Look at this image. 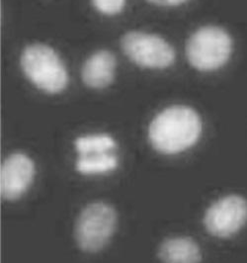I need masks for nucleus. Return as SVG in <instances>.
Segmentation results:
<instances>
[{
  "instance_id": "1",
  "label": "nucleus",
  "mask_w": 247,
  "mask_h": 263,
  "mask_svg": "<svg viewBox=\"0 0 247 263\" xmlns=\"http://www.w3.org/2000/svg\"><path fill=\"white\" fill-rule=\"evenodd\" d=\"M202 132V121L188 106H171L150 123L148 138L157 152L175 155L195 145Z\"/></svg>"
},
{
  "instance_id": "2",
  "label": "nucleus",
  "mask_w": 247,
  "mask_h": 263,
  "mask_svg": "<svg viewBox=\"0 0 247 263\" xmlns=\"http://www.w3.org/2000/svg\"><path fill=\"white\" fill-rule=\"evenodd\" d=\"M20 62L27 78L40 89L54 94L66 87V68L51 47L43 44L30 45L23 51Z\"/></svg>"
},
{
  "instance_id": "3",
  "label": "nucleus",
  "mask_w": 247,
  "mask_h": 263,
  "mask_svg": "<svg viewBox=\"0 0 247 263\" xmlns=\"http://www.w3.org/2000/svg\"><path fill=\"white\" fill-rule=\"evenodd\" d=\"M233 51V40L220 27L198 29L189 38L186 54L190 65L201 71H212L226 64Z\"/></svg>"
},
{
  "instance_id": "4",
  "label": "nucleus",
  "mask_w": 247,
  "mask_h": 263,
  "mask_svg": "<svg viewBox=\"0 0 247 263\" xmlns=\"http://www.w3.org/2000/svg\"><path fill=\"white\" fill-rule=\"evenodd\" d=\"M117 212L108 203L93 202L80 212L75 224L78 247L86 252H98L113 237L117 227Z\"/></svg>"
},
{
  "instance_id": "5",
  "label": "nucleus",
  "mask_w": 247,
  "mask_h": 263,
  "mask_svg": "<svg viewBox=\"0 0 247 263\" xmlns=\"http://www.w3.org/2000/svg\"><path fill=\"white\" fill-rule=\"evenodd\" d=\"M122 49L139 66L165 68L175 61V52L169 43L157 35L134 31L122 38Z\"/></svg>"
},
{
  "instance_id": "6",
  "label": "nucleus",
  "mask_w": 247,
  "mask_h": 263,
  "mask_svg": "<svg viewBox=\"0 0 247 263\" xmlns=\"http://www.w3.org/2000/svg\"><path fill=\"white\" fill-rule=\"evenodd\" d=\"M246 221V200L238 195L221 198L208 208L204 218L208 233L219 237L233 236Z\"/></svg>"
},
{
  "instance_id": "7",
  "label": "nucleus",
  "mask_w": 247,
  "mask_h": 263,
  "mask_svg": "<svg viewBox=\"0 0 247 263\" xmlns=\"http://www.w3.org/2000/svg\"><path fill=\"white\" fill-rule=\"evenodd\" d=\"M35 175V164L25 154L15 153L4 159L0 168L1 197L15 201L30 187Z\"/></svg>"
},
{
  "instance_id": "8",
  "label": "nucleus",
  "mask_w": 247,
  "mask_h": 263,
  "mask_svg": "<svg viewBox=\"0 0 247 263\" xmlns=\"http://www.w3.org/2000/svg\"><path fill=\"white\" fill-rule=\"evenodd\" d=\"M116 58L107 50H101L91 54L82 67V80L94 89L109 86L115 78Z\"/></svg>"
},
{
  "instance_id": "9",
  "label": "nucleus",
  "mask_w": 247,
  "mask_h": 263,
  "mask_svg": "<svg viewBox=\"0 0 247 263\" xmlns=\"http://www.w3.org/2000/svg\"><path fill=\"white\" fill-rule=\"evenodd\" d=\"M158 255L164 263H199L202 258L200 247L188 237L166 238L159 247Z\"/></svg>"
},
{
  "instance_id": "10",
  "label": "nucleus",
  "mask_w": 247,
  "mask_h": 263,
  "mask_svg": "<svg viewBox=\"0 0 247 263\" xmlns=\"http://www.w3.org/2000/svg\"><path fill=\"white\" fill-rule=\"evenodd\" d=\"M118 159L115 156L106 154L81 156L77 161V170L83 174L105 173L117 167Z\"/></svg>"
},
{
  "instance_id": "11",
  "label": "nucleus",
  "mask_w": 247,
  "mask_h": 263,
  "mask_svg": "<svg viewBox=\"0 0 247 263\" xmlns=\"http://www.w3.org/2000/svg\"><path fill=\"white\" fill-rule=\"evenodd\" d=\"M74 145L81 156H91L108 153L116 146V143L112 137L101 134L79 137Z\"/></svg>"
},
{
  "instance_id": "12",
  "label": "nucleus",
  "mask_w": 247,
  "mask_h": 263,
  "mask_svg": "<svg viewBox=\"0 0 247 263\" xmlns=\"http://www.w3.org/2000/svg\"><path fill=\"white\" fill-rule=\"evenodd\" d=\"M92 4L100 13L115 15L124 9L126 0H92Z\"/></svg>"
},
{
  "instance_id": "13",
  "label": "nucleus",
  "mask_w": 247,
  "mask_h": 263,
  "mask_svg": "<svg viewBox=\"0 0 247 263\" xmlns=\"http://www.w3.org/2000/svg\"><path fill=\"white\" fill-rule=\"evenodd\" d=\"M148 1L160 6H177L187 2L188 0H148Z\"/></svg>"
}]
</instances>
